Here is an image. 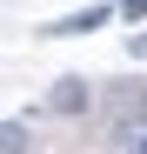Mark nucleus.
Listing matches in <instances>:
<instances>
[{
	"label": "nucleus",
	"instance_id": "nucleus-1",
	"mask_svg": "<svg viewBox=\"0 0 147 154\" xmlns=\"http://www.w3.org/2000/svg\"><path fill=\"white\" fill-rule=\"evenodd\" d=\"M114 20V7H87V14H67V20H54V27H40L47 40H74V34H100Z\"/></svg>",
	"mask_w": 147,
	"mask_h": 154
},
{
	"label": "nucleus",
	"instance_id": "nucleus-2",
	"mask_svg": "<svg viewBox=\"0 0 147 154\" xmlns=\"http://www.w3.org/2000/svg\"><path fill=\"white\" fill-rule=\"evenodd\" d=\"M47 107H54V114H80V107H87V81H74V74H67V81L54 87V100H47Z\"/></svg>",
	"mask_w": 147,
	"mask_h": 154
},
{
	"label": "nucleus",
	"instance_id": "nucleus-3",
	"mask_svg": "<svg viewBox=\"0 0 147 154\" xmlns=\"http://www.w3.org/2000/svg\"><path fill=\"white\" fill-rule=\"evenodd\" d=\"M114 114H120V127H127V121H147V81L120 94V100H114Z\"/></svg>",
	"mask_w": 147,
	"mask_h": 154
},
{
	"label": "nucleus",
	"instance_id": "nucleus-4",
	"mask_svg": "<svg viewBox=\"0 0 147 154\" xmlns=\"http://www.w3.org/2000/svg\"><path fill=\"white\" fill-rule=\"evenodd\" d=\"M27 121H7V127H0V154H27Z\"/></svg>",
	"mask_w": 147,
	"mask_h": 154
},
{
	"label": "nucleus",
	"instance_id": "nucleus-5",
	"mask_svg": "<svg viewBox=\"0 0 147 154\" xmlns=\"http://www.w3.org/2000/svg\"><path fill=\"white\" fill-rule=\"evenodd\" d=\"M120 14H127L134 27H140V20H147V0H120Z\"/></svg>",
	"mask_w": 147,
	"mask_h": 154
},
{
	"label": "nucleus",
	"instance_id": "nucleus-6",
	"mask_svg": "<svg viewBox=\"0 0 147 154\" xmlns=\"http://www.w3.org/2000/svg\"><path fill=\"white\" fill-rule=\"evenodd\" d=\"M127 154H147V134H140V141H127Z\"/></svg>",
	"mask_w": 147,
	"mask_h": 154
}]
</instances>
